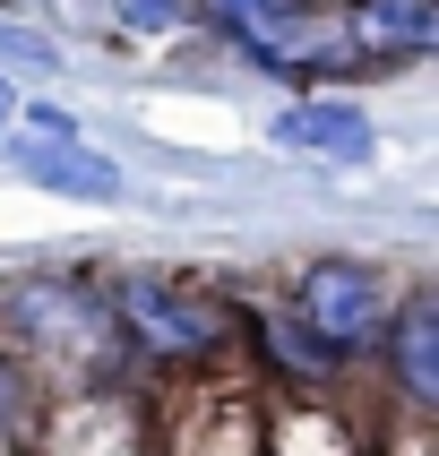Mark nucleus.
I'll return each instance as SVG.
<instances>
[{
    "label": "nucleus",
    "instance_id": "1",
    "mask_svg": "<svg viewBox=\"0 0 439 456\" xmlns=\"http://www.w3.org/2000/svg\"><path fill=\"white\" fill-rule=\"evenodd\" d=\"M9 319H18V336H26L35 362H61V370H77V379H95L103 354L121 345L112 302H95L86 284H61V276H26L18 293H9Z\"/></svg>",
    "mask_w": 439,
    "mask_h": 456
},
{
    "label": "nucleus",
    "instance_id": "2",
    "mask_svg": "<svg viewBox=\"0 0 439 456\" xmlns=\"http://www.w3.org/2000/svg\"><path fill=\"white\" fill-rule=\"evenodd\" d=\"M207 9H215V26L232 35L241 61H258L276 77H319L336 61H354L345 44H328V9L319 0H207Z\"/></svg>",
    "mask_w": 439,
    "mask_h": 456
},
{
    "label": "nucleus",
    "instance_id": "3",
    "mask_svg": "<svg viewBox=\"0 0 439 456\" xmlns=\"http://www.w3.org/2000/svg\"><path fill=\"white\" fill-rule=\"evenodd\" d=\"M0 138H9V164H18L35 190H61V199H95V207H103V199H121V164L86 147L69 112H52V103H18Z\"/></svg>",
    "mask_w": 439,
    "mask_h": 456
},
{
    "label": "nucleus",
    "instance_id": "4",
    "mask_svg": "<svg viewBox=\"0 0 439 456\" xmlns=\"http://www.w3.org/2000/svg\"><path fill=\"white\" fill-rule=\"evenodd\" d=\"M112 319H121L129 345H147L155 362H199L224 345V310L207 302V293H190L181 276H121V293H112Z\"/></svg>",
    "mask_w": 439,
    "mask_h": 456
},
{
    "label": "nucleus",
    "instance_id": "5",
    "mask_svg": "<svg viewBox=\"0 0 439 456\" xmlns=\"http://www.w3.org/2000/svg\"><path fill=\"white\" fill-rule=\"evenodd\" d=\"M293 310L328 336L336 354H362V345H379V328H387V284H379V267H362V258H310L302 284H293Z\"/></svg>",
    "mask_w": 439,
    "mask_h": 456
},
{
    "label": "nucleus",
    "instance_id": "6",
    "mask_svg": "<svg viewBox=\"0 0 439 456\" xmlns=\"http://www.w3.org/2000/svg\"><path fill=\"white\" fill-rule=\"evenodd\" d=\"M276 147L284 155H319V164H370L379 129L354 103H293V112H276Z\"/></svg>",
    "mask_w": 439,
    "mask_h": 456
},
{
    "label": "nucleus",
    "instance_id": "7",
    "mask_svg": "<svg viewBox=\"0 0 439 456\" xmlns=\"http://www.w3.org/2000/svg\"><path fill=\"white\" fill-rule=\"evenodd\" d=\"M431 44H439L431 0H362L345 26V52H370V61H422Z\"/></svg>",
    "mask_w": 439,
    "mask_h": 456
},
{
    "label": "nucleus",
    "instance_id": "8",
    "mask_svg": "<svg viewBox=\"0 0 439 456\" xmlns=\"http://www.w3.org/2000/svg\"><path fill=\"white\" fill-rule=\"evenodd\" d=\"M387 336V354H396V379H405L413 405H439V302L431 293H405V310H396V328Z\"/></svg>",
    "mask_w": 439,
    "mask_h": 456
},
{
    "label": "nucleus",
    "instance_id": "9",
    "mask_svg": "<svg viewBox=\"0 0 439 456\" xmlns=\"http://www.w3.org/2000/svg\"><path fill=\"white\" fill-rule=\"evenodd\" d=\"M258 336H267V354H276V362H284V370H293L302 387H328L336 370H345V354H336L328 336L310 328L302 310H267V319H258Z\"/></svg>",
    "mask_w": 439,
    "mask_h": 456
},
{
    "label": "nucleus",
    "instance_id": "10",
    "mask_svg": "<svg viewBox=\"0 0 439 456\" xmlns=\"http://www.w3.org/2000/svg\"><path fill=\"white\" fill-rule=\"evenodd\" d=\"M199 18V0H121V26L129 35H181Z\"/></svg>",
    "mask_w": 439,
    "mask_h": 456
},
{
    "label": "nucleus",
    "instance_id": "11",
    "mask_svg": "<svg viewBox=\"0 0 439 456\" xmlns=\"http://www.w3.org/2000/svg\"><path fill=\"white\" fill-rule=\"evenodd\" d=\"M0 61H18V69H61V52L44 44V35H35V26H18V18H0Z\"/></svg>",
    "mask_w": 439,
    "mask_h": 456
},
{
    "label": "nucleus",
    "instance_id": "12",
    "mask_svg": "<svg viewBox=\"0 0 439 456\" xmlns=\"http://www.w3.org/2000/svg\"><path fill=\"white\" fill-rule=\"evenodd\" d=\"M9 413H18V370L0 362V422H9Z\"/></svg>",
    "mask_w": 439,
    "mask_h": 456
},
{
    "label": "nucleus",
    "instance_id": "13",
    "mask_svg": "<svg viewBox=\"0 0 439 456\" xmlns=\"http://www.w3.org/2000/svg\"><path fill=\"white\" fill-rule=\"evenodd\" d=\"M9 112H18V86H9V77H0V129H9Z\"/></svg>",
    "mask_w": 439,
    "mask_h": 456
}]
</instances>
